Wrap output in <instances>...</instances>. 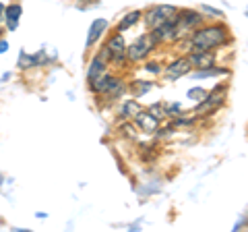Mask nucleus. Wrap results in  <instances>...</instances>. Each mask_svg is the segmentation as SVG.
I'll list each match as a JSON object with an SVG mask.
<instances>
[{
	"mask_svg": "<svg viewBox=\"0 0 248 232\" xmlns=\"http://www.w3.org/2000/svg\"><path fill=\"white\" fill-rule=\"evenodd\" d=\"M106 50H108V54H110V58H114L116 63H120V60L126 56V42H124V35L122 33L112 35L110 40H108Z\"/></svg>",
	"mask_w": 248,
	"mask_h": 232,
	"instance_id": "obj_4",
	"label": "nucleus"
},
{
	"mask_svg": "<svg viewBox=\"0 0 248 232\" xmlns=\"http://www.w3.org/2000/svg\"><path fill=\"white\" fill-rule=\"evenodd\" d=\"M122 131H126V137H135V129L130 127V125H126V127H122Z\"/></svg>",
	"mask_w": 248,
	"mask_h": 232,
	"instance_id": "obj_19",
	"label": "nucleus"
},
{
	"mask_svg": "<svg viewBox=\"0 0 248 232\" xmlns=\"http://www.w3.org/2000/svg\"><path fill=\"white\" fill-rule=\"evenodd\" d=\"M190 71V63H188V58H178L174 60L172 65H168V71H166V79L168 81H174L178 79V77H182Z\"/></svg>",
	"mask_w": 248,
	"mask_h": 232,
	"instance_id": "obj_7",
	"label": "nucleus"
},
{
	"mask_svg": "<svg viewBox=\"0 0 248 232\" xmlns=\"http://www.w3.org/2000/svg\"><path fill=\"white\" fill-rule=\"evenodd\" d=\"M37 65V56H25V54H21V60H19V66L25 68V66H33Z\"/></svg>",
	"mask_w": 248,
	"mask_h": 232,
	"instance_id": "obj_15",
	"label": "nucleus"
},
{
	"mask_svg": "<svg viewBox=\"0 0 248 232\" xmlns=\"http://www.w3.org/2000/svg\"><path fill=\"white\" fill-rule=\"evenodd\" d=\"M228 40V29L223 25H209L190 35L192 50H213Z\"/></svg>",
	"mask_w": 248,
	"mask_h": 232,
	"instance_id": "obj_1",
	"label": "nucleus"
},
{
	"mask_svg": "<svg viewBox=\"0 0 248 232\" xmlns=\"http://www.w3.org/2000/svg\"><path fill=\"white\" fill-rule=\"evenodd\" d=\"M6 50H9V42H4V40H0V54H4Z\"/></svg>",
	"mask_w": 248,
	"mask_h": 232,
	"instance_id": "obj_20",
	"label": "nucleus"
},
{
	"mask_svg": "<svg viewBox=\"0 0 248 232\" xmlns=\"http://www.w3.org/2000/svg\"><path fill=\"white\" fill-rule=\"evenodd\" d=\"M108 58H110V54H108V50L104 48L102 52L97 54L95 58L91 60V65H89V71H87V79H89V83H91V81H95L99 75H104V73H106Z\"/></svg>",
	"mask_w": 248,
	"mask_h": 232,
	"instance_id": "obj_5",
	"label": "nucleus"
},
{
	"mask_svg": "<svg viewBox=\"0 0 248 232\" xmlns=\"http://www.w3.org/2000/svg\"><path fill=\"white\" fill-rule=\"evenodd\" d=\"M141 19V11H133V13H128L126 17H124L120 21V25H118V32H124V29H128V27H133L135 23Z\"/></svg>",
	"mask_w": 248,
	"mask_h": 232,
	"instance_id": "obj_12",
	"label": "nucleus"
},
{
	"mask_svg": "<svg viewBox=\"0 0 248 232\" xmlns=\"http://www.w3.org/2000/svg\"><path fill=\"white\" fill-rule=\"evenodd\" d=\"M205 96H207V91H205V89H199V87L188 91V98H195V99H203Z\"/></svg>",
	"mask_w": 248,
	"mask_h": 232,
	"instance_id": "obj_16",
	"label": "nucleus"
},
{
	"mask_svg": "<svg viewBox=\"0 0 248 232\" xmlns=\"http://www.w3.org/2000/svg\"><path fill=\"white\" fill-rule=\"evenodd\" d=\"M221 89H223L221 85H217V87L213 89V94L205 96L203 102L197 106V114H201V112H205V110H211V108H217V106H219V104L223 102V98H219V91H221Z\"/></svg>",
	"mask_w": 248,
	"mask_h": 232,
	"instance_id": "obj_8",
	"label": "nucleus"
},
{
	"mask_svg": "<svg viewBox=\"0 0 248 232\" xmlns=\"http://www.w3.org/2000/svg\"><path fill=\"white\" fill-rule=\"evenodd\" d=\"M188 63L190 66H197V68H211L215 63V56L211 54V50H195L188 56Z\"/></svg>",
	"mask_w": 248,
	"mask_h": 232,
	"instance_id": "obj_6",
	"label": "nucleus"
},
{
	"mask_svg": "<svg viewBox=\"0 0 248 232\" xmlns=\"http://www.w3.org/2000/svg\"><path fill=\"white\" fill-rule=\"evenodd\" d=\"M203 11H205V13H211V15H213V17H219V15H221L219 11H215V9H211V6H203Z\"/></svg>",
	"mask_w": 248,
	"mask_h": 232,
	"instance_id": "obj_18",
	"label": "nucleus"
},
{
	"mask_svg": "<svg viewBox=\"0 0 248 232\" xmlns=\"http://www.w3.org/2000/svg\"><path fill=\"white\" fill-rule=\"evenodd\" d=\"M135 125L141 127V131H145V133H153V131H157V118H153L149 112L141 110L135 116Z\"/></svg>",
	"mask_w": 248,
	"mask_h": 232,
	"instance_id": "obj_9",
	"label": "nucleus"
},
{
	"mask_svg": "<svg viewBox=\"0 0 248 232\" xmlns=\"http://www.w3.org/2000/svg\"><path fill=\"white\" fill-rule=\"evenodd\" d=\"M155 46H157V40L153 37V33H145L141 35L139 40L133 44V46H126V56L133 60V63H139V60H143L147 54H149Z\"/></svg>",
	"mask_w": 248,
	"mask_h": 232,
	"instance_id": "obj_2",
	"label": "nucleus"
},
{
	"mask_svg": "<svg viewBox=\"0 0 248 232\" xmlns=\"http://www.w3.org/2000/svg\"><path fill=\"white\" fill-rule=\"evenodd\" d=\"M149 114L153 116V118H164V116H166V112H164V106H161V104H153L151 108H149Z\"/></svg>",
	"mask_w": 248,
	"mask_h": 232,
	"instance_id": "obj_14",
	"label": "nucleus"
},
{
	"mask_svg": "<svg viewBox=\"0 0 248 232\" xmlns=\"http://www.w3.org/2000/svg\"><path fill=\"white\" fill-rule=\"evenodd\" d=\"M139 112H141V106H139L135 99H128V102L124 104V108H122V116H124V118H135Z\"/></svg>",
	"mask_w": 248,
	"mask_h": 232,
	"instance_id": "obj_13",
	"label": "nucleus"
},
{
	"mask_svg": "<svg viewBox=\"0 0 248 232\" xmlns=\"http://www.w3.org/2000/svg\"><path fill=\"white\" fill-rule=\"evenodd\" d=\"M145 68H147L149 73H157V75L161 73V66H159L157 63H147V66H145Z\"/></svg>",
	"mask_w": 248,
	"mask_h": 232,
	"instance_id": "obj_17",
	"label": "nucleus"
},
{
	"mask_svg": "<svg viewBox=\"0 0 248 232\" xmlns=\"http://www.w3.org/2000/svg\"><path fill=\"white\" fill-rule=\"evenodd\" d=\"M176 13H178V11L174 9V6H170V4H159V6H155V9H151L149 13L145 15V23H147V27H149V29H153V27L161 25V23L174 19Z\"/></svg>",
	"mask_w": 248,
	"mask_h": 232,
	"instance_id": "obj_3",
	"label": "nucleus"
},
{
	"mask_svg": "<svg viewBox=\"0 0 248 232\" xmlns=\"http://www.w3.org/2000/svg\"><path fill=\"white\" fill-rule=\"evenodd\" d=\"M4 9H6V6H4L2 2H0V19H2V15H4Z\"/></svg>",
	"mask_w": 248,
	"mask_h": 232,
	"instance_id": "obj_21",
	"label": "nucleus"
},
{
	"mask_svg": "<svg viewBox=\"0 0 248 232\" xmlns=\"http://www.w3.org/2000/svg\"><path fill=\"white\" fill-rule=\"evenodd\" d=\"M106 29H108V21H106V19H95V21L91 23V27H89V35H87V46H89V48L97 42V37L102 35V33L106 32Z\"/></svg>",
	"mask_w": 248,
	"mask_h": 232,
	"instance_id": "obj_10",
	"label": "nucleus"
},
{
	"mask_svg": "<svg viewBox=\"0 0 248 232\" xmlns=\"http://www.w3.org/2000/svg\"><path fill=\"white\" fill-rule=\"evenodd\" d=\"M4 15H6V25H9L11 32H15V29H17V25H19L21 15H23L21 4H11L9 9H4Z\"/></svg>",
	"mask_w": 248,
	"mask_h": 232,
	"instance_id": "obj_11",
	"label": "nucleus"
}]
</instances>
